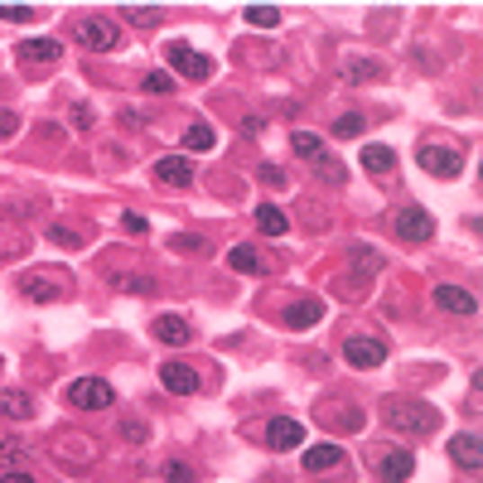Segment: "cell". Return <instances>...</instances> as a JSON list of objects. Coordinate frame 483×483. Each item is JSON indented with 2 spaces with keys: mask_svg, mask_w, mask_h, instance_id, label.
<instances>
[{
  "mask_svg": "<svg viewBox=\"0 0 483 483\" xmlns=\"http://www.w3.org/2000/svg\"><path fill=\"white\" fill-rule=\"evenodd\" d=\"M63 58V44L54 39H24L20 44V63H58Z\"/></svg>",
  "mask_w": 483,
  "mask_h": 483,
  "instance_id": "obj_15",
  "label": "cell"
},
{
  "mask_svg": "<svg viewBox=\"0 0 483 483\" xmlns=\"http://www.w3.org/2000/svg\"><path fill=\"white\" fill-rule=\"evenodd\" d=\"M15 130H20V116H15V112H0V140L15 136Z\"/></svg>",
  "mask_w": 483,
  "mask_h": 483,
  "instance_id": "obj_38",
  "label": "cell"
},
{
  "mask_svg": "<svg viewBox=\"0 0 483 483\" xmlns=\"http://www.w3.org/2000/svg\"><path fill=\"white\" fill-rule=\"evenodd\" d=\"M435 305L445 309V315H474L479 300L469 295V291H460V285H440V291H435Z\"/></svg>",
  "mask_w": 483,
  "mask_h": 483,
  "instance_id": "obj_13",
  "label": "cell"
},
{
  "mask_svg": "<svg viewBox=\"0 0 483 483\" xmlns=\"http://www.w3.org/2000/svg\"><path fill=\"white\" fill-rule=\"evenodd\" d=\"M116 291H130V295H150L155 291V281L150 276H112Z\"/></svg>",
  "mask_w": 483,
  "mask_h": 483,
  "instance_id": "obj_30",
  "label": "cell"
},
{
  "mask_svg": "<svg viewBox=\"0 0 483 483\" xmlns=\"http://www.w3.org/2000/svg\"><path fill=\"white\" fill-rule=\"evenodd\" d=\"M73 121H77V130H87V126H93V107H83V102H77V107H73Z\"/></svg>",
  "mask_w": 483,
  "mask_h": 483,
  "instance_id": "obj_40",
  "label": "cell"
},
{
  "mask_svg": "<svg viewBox=\"0 0 483 483\" xmlns=\"http://www.w3.org/2000/svg\"><path fill=\"white\" fill-rule=\"evenodd\" d=\"M169 252H213V246H208V237H199V232H174V237H169Z\"/></svg>",
  "mask_w": 483,
  "mask_h": 483,
  "instance_id": "obj_26",
  "label": "cell"
},
{
  "mask_svg": "<svg viewBox=\"0 0 483 483\" xmlns=\"http://www.w3.org/2000/svg\"><path fill=\"white\" fill-rule=\"evenodd\" d=\"M391 228H397L401 242H430V237H435V218H430L425 208H401Z\"/></svg>",
  "mask_w": 483,
  "mask_h": 483,
  "instance_id": "obj_7",
  "label": "cell"
},
{
  "mask_svg": "<svg viewBox=\"0 0 483 483\" xmlns=\"http://www.w3.org/2000/svg\"><path fill=\"white\" fill-rule=\"evenodd\" d=\"M416 165H421L425 174H435V179H460L464 155L460 150H445V146H421V150H416Z\"/></svg>",
  "mask_w": 483,
  "mask_h": 483,
  "instance_id": "obj_5",
  "label": "cell"
},
{
  "mask_svg": "<svg viewBox=\"0 0 483 483\" xmlns=\"http://www.w3.org/2000/svg\"><path fill=\"white\" fill-rule=\"evenodd\" d=\"M353 136H362V116L358 112L338 116V121H334V140H353Z\"/></svg>",
  "mask_w": 483,
  "mask_h": 483,
  "instance_id": "obj_29",
  "label": "cell"
},
{
  "mask_svg": "<svg viewBox=\"0 0 483 483\" xmlns=\"http://www.w3.org/2000/svg\"><path fill=\"white\" fill-rule=\"evenodd\" d=\"M0 464H5V469H24V464H30V445L15 440V435H0Z\"/></svg>",
  "mask_w": 483,
  "mask_h": 483,
  "instance_id": "obj_23",
  "label": "cell"
},
{
  "mask_svg": "<svg viewBox=\"0 0 483 483\" xmlns=\"http://www.w3.org/2000/svg\"><path fill=\"white\" fill-rule=\"evenodd\" d=\"M155 338L169 344V348H184L189 338H193V324L179 319V315H160V319H155Z\"/></svg>",
  "mask_w": 483,
  "mask_h": 483,
  "instance_id": "obj_12",
  "label": "cell"
},
{
  "mask_svg": "<svg viewBox=\"0 0 483 483\" xmlns=\"http://www.w3.org/2000/svg\"><path fill=\"white\" fill-rule=\"evenodd\" d=\"M387 425L401 430V435H430V430L440 425V416L421 407V401H391L387 407Z\"/></svg>",
  "mask_w": 483,
  "mask_h": 483,
  "instance_id": "obj_1",
  "label": "cell"
},
{
  "mask_svg": "<svg viewBox=\"0 0 483 483\" xmlns=\"http://www.w3.org/2000/svg\"><path fill=\"white\" fill-rule=\"evenodd\" d=\"M246 24H256V30H276L281 10L276 5H252V10H246Z\"/></svg>",
  "mask_w": 483,
  "mask_h": 483,
  "instance_id": "obj_28",
  "label": "cell"
},
{
  "mask_svg": "<svg viewBox=\"0 0 483 483\" xmlns=\"http://www.w3.org/2000/svg\"><path fill=\"white\" fill-rule=\"evenodd\" d=\"M0 483H34V474H24V469H5V474H0Z\"/></svg>",
  "mask_w": 483,
  "mask_h": 483,
  "instance_id": "obj_42",
  "label": "cell"
},
{
  "mask_svg": "<svg viewBox=\"0 0 483 483\" xmlns=\"http://www.w3.org/2000/svg\"><path fill=\"white\" fill-rule=\"evenodd\" d=\"M450 460L464 469V474H479V464H483V454H479V435H454V445H450Z\"/></svg>",
  "mask_w": 483,
  "mask_h": 483,
  "instance_id": "obj_14",
  "label": "cell"
},
{
  "mask_svg": "<svg viewBox=\"0 0 483 483\" xmlns=\"http://www.w3.org/2000/svg\"><path fill=\"white\" fill-rule=\"evenodd\" d=\"M372 77H382V68L377 63H368V58H353L344 68V83H372Z\"/></svg>",
  "mask_w": 483,
  "mask_h": 483,
  "instance_id": "obj_27",
  "label": "cell"
},
{
  "mask_svg": "<svg viewBox=\"0 0 483 483\" xmlns=\"http://www.w3.org/2000/svg\"><path fill=\"white\" fill-rule=\"evenodd\" d=\"M140 87L155 93V97H165V93H174V77H169V73H146V83H140Z\"/></svg>",
  "mask_w": 483,
  "mask_h": 483,
  "instance_id": "obj_31",
  "label": "cell"
},
{
  "mask_svg": "<svg viewBox=\"0 0 483 483\" xmlns=\"http://www.w3.org/2000/svg\"><path fill=\"white\" fill-rule=\"evenodd\" d=\"M291 150L300 155V160H309V165H319L324 155H329V150H324V140L315 136V130H295V136H291Z\"/></svg>",
  "mask_w": 483,
  "mask_h": 483,
  "instance_id": "obj_19",
  "label": "cell"
},
{
  "mask_svg": "<svg viewBox=\"0 0 483 483\" xmlns=\"http://www.w3.org/2000/svg\"><path fill=\"white\" fill-rule=\"evenodd\" d=\"M338 460H344V450L329 445V440L305 450V469H309V474H329V469H338Z\"/></svg>",
  "mask_w": 483,
  "mask_h": 483,
  "instance_id": "obj_16",
  "label": "cell"
},
{
  "mask_svg": "<svg viewBox=\"0 0 483 483\" xmlns=\"http://www.w3.org/2000/svg\"><path fill=\"white\" fill-rule=\"evenodd\" d=\"M344 358L353 362V368H382V362H387V344H382V338H368V334H353L344 344Z\"/></svg>",
  "mask_w": 483,
  "mask_h": 483,
  "instance_id": "obj_8",
  "label": "cell"
},
{
  "mask_svg": "<svg viewBox=\"0 0 483 483\" xmlns=\"http://www.w3.org/2000/svg\"><path fill=\"white\" fill-rule=\"evenodd\" d=\"M0 416H5V421H30L34 401L24 397V391H0Z\"/></svg>",
  "mask_w": 483,
  "mask_h": 483,
  "instance_id": "obj_21",
  "label": "cell"
},
{
  "mask_svg": "<svg viewBox=\"0 0 483 483\" xmlns=\"http://www.w3.org/2000/svg\"><path fill=\"white\" fill-rule=\"evenodd\" d=\"M261 184H271V189H281V184H285V174H281V165H261Z\"/></svg>",
  "mask_w": 483,
  "mask_h": 483,
  "instance_id": "obj_37",
  "label": "cell"
},
{
  "mask_svg": "<svg viewBox=\"0 0 483 483\" xmlns=\"http://www.w3.org/2000/svg\"><path fill=\"white\" fill-rule=\"evenodd\" d=\"M242 130H246V136H261V130H266V121H261V116H246Z\"/></svg>",
  "mask_w": 483,
  "mask_h": 483,
  "instance_id": "obj_43",
  "label": "cell"
},
{
  "mask_svg": "<svg viewBox=\"0 0 483 483\" xmlns=\"http://www.w3.org/2000/svg\"><path fill=\"white\" fill-rule=\"evenodd\" d=\"M49 242L54 246H83V232L77 228H49Z\"/></svg>",
  "mask_w": 483,
  "mask_h": 483,
  "instance_id": "obj_33",
  "label": "cell"
},
{
  "mask_svg": "<svg viewBox=\"0 0 483 483\" xmlns=\"http://www.w3.org/2000/svg\"><path fill=\"white\" fill-rule=\"evenodd\" d=\"M160 382H165V391H174V397H193V391H199V368H189V362H165Z\"/></svg>",
  "mask_w": 483,
  "mask_h": 483,
  "instance_id": "obj_10",
  "label": "cell"
},
{
  "mask_svg": "<svg viewBox=\"0 0 483 483\" xmlns=\"http://www.w3.org/2000/svg\"><path fill=\"white\" fill-rule=\"evenodd\" d=\"M165 58H169V68L179 77H189V83H208V77H213V58L199 54V49H189V44H169Z\"/></svg>",
  "mask_w": 483,
  "mask_h": 483,
  "instance_id": "obj_3",
  "label": "cell"
},
{
  "mask_svg": "<svg viewBox=\"0 0 483 483\" xmlns=\"http://www.w3.org/2000/svg\"><path fill=\"white\" fill-rule=\"evenodd\" d=\"M300 440H305V425L291 421V416H276V421L266 425V445L271 450H300Z\"/></svg>",
  "mask_w": 483,
  "mask_h": 483,
  "instance_id": "obj_11",
  "label": "cell"
},
{
  "mask_svg": "<svg viewBox=\"0 0 483 483\" xmlns=\"http://www.w3.org/2000/svg\"><path fill=\"white\" fill-rule=\"evenodd\" d=\"M362 169H372V174H391V169H397V155H391L387 146H368V150H362Z\"/></svg>",
  "mask_w": 483,
  "mask_h": 483,
  "instance_id": "obj_25",
  "label": "cell"
},
{
  "mask_svg": "<svg viewBox=\"0 0 483 483\" xmlns=\"http://www.w3.org/2000/svg\"><path fill=\"white\" fill-rule=\"evenodd\" d=\"M0 20H30V5H0Z\"/></svg>",
  "mask_w": 483,
  "mask_h": 483,
  "instance_id": "obj_39",
  "label": "cell"
},
{
  "mask_svg": "<svg viewBox=\"0 0 483 483\" xmlns=\"http://www.w3.org/2000/svg\"><path fill=\"white\" fill-rule=\"evenodd\" d=\"M256 228L266 232V237H285V232H291V218H285L281 208L261 203V208H256Z\"/></svg>",
  "mask_w": 483,
  "mask_h": 483,
  "instance_id": "obj_22",
  "label": "cell"
},
{
  "mask_svg": "<svg viewBox=\"0 0 483 483\" xmlns=\"http://www.w3.org/2000/svg\"><path fill=\"white\" fill-rule=\"evenodd\" d=\"M213 126H208V121H193L189 130H184V150H193V155H203V150H213Z\"/></svg>",
  "mask_w": 483,
  "mask_h": 483,
  "instance_id": "obj_24",
  "label": "cell"
},
{
  "mask_svg": "<svg viewBox=\"0 0 483 483\" xmlns=\"http://www.w3.org/2000/svg\"><path fill=\"white\" fill-rule=\"evenodd\" d=\"M165 479H169V483H199V474H193L189 464H169V469H165Z\"/></svg>",
  "mask_w": 483,
  "mask_h": 483,
  "instance_id": "obj_35",
  "label": "cell"
},
{
  "mask_svg": "<svg viewBox=\"0 0 483 483\" xmlns=\"http://www.w3.org/2000/svg\"><path fill=\"white\" fill-rule=\"evenodd\" d=\"M20 291L30 295V300H39V305H49V300L68 295V291H63V281H54V276H24V281H20Z\"/></svg>",
  "mask_w": 483,
  "mask_h": 483,
  "instance_id": "obj_17",
  "label": "cell"
},
{
  "mask_svg": "<svg viewBox=\"0 0 483 483\" xmlns=\"http://www.w3.org/2000/svg\"><path fill=\"white\" fill-rule=\"evenodd\" d=\"M126 20H136V24H155V20H160V10H140V5H126Z\"/></svg>",
  "mask_w": 483,
  "mask_h": 483,
  "instance_id": "obj_36",
  "label": "cell"
},
{
  "mask_svg": "<svg viewBox=\"0 0 483 483\" xmlns=\"http://www.w3.org/2000/svg\"><path fill=\"white\" fill-rule=\"evenodd\" d=\"M121 228L126 232H146V218H140V213H121Z\"/></svg>",
  "mask_w": 483,
  "mask_h": 483,
  "instance_id": "obj_41",
  "label": "cell"
},
{
  "mask_svg": "<svg viewBox=\"0 0 483 483\" xmlns=\"http://www.w3.org/2000/svg\"><path fill=\"white\" fill-rule=\"evenodd\" d=\"M411 469H416V454L411 450H391V445L372 450V474L382 479V483H407Z\"/></svg>",
  "mask_w": 483,
  "mask_h": 483,
  "instance_id": "obj_4",
  "label": "cell"
},
{
  "mask_svg": "<svg viewBox=\"0 0 483 483\" xmlns=\"http://www.w3.org/2000/svg\"><path fill=\"white\" fill-rule=\"evenodd\" d=\"M77 44H87V49H97V54H107V49H116V44H121V30H116V24L112 20H77Z\"/></svg>",
  "mask_w": 483,
  "mask_h": 483,
  "instance_id": "obj_6",
  "label": "cell"
},
{
  "mask_svg": "<svg viewBox=\"0 0 483 483\" xmlns=\"http://www.w3.org/2000/svg\"><path fill=\"white\" fill-rule=\"evenodd\" d=\"M155 179H160L165 189H189L193 184V160L189 155H165V160H155Z\"/></svg>",
  "mask_w": 483,
  "mask_h": 483,
  "instance_id": "obj_9",
  "label": "cell"
},
{
  "mask_svg": "<svg viewBox=\"0 0 483 483\" xmlns=\"http://www.w3.org/2000/svg\"><path fill=\"white\" fill-rule=\"evenodd\" d=\"M315 169H319L324 179H334V184H344V179H348V169H344V160H334V155H324V160H319Z\"/></svg>",
  "mask_w": 483,
  "mask_h": 483,
  "instance_id": "obj_32",
  "label": "cell"
},
{
  "mask_svg": "<svg viewBox=\"0 0 483 483\" xmlns=\"http://www.w3.org/2000/svg\"><path fill=\"white\" fill-rule=\"evenodd\" d=\"M63 401L77 411H107V407H116V391L102 382V377H77V382H68V391H63Z\"/></svg>",
  "mask_w": 483,
  "mask_h": 483,
  "instance_id": "obj_2",
  "label": "cell"
},
{
  "mask_svg": "<svg viewBox=\"0 0 483 483\" xmlns=\"http://www.w3.org/2000/svg\"><path fill=\"white\" fill-rule=\"evenodd\" d=\"M228 261H232V271H242V276H261V271H266V261H261V252L256 246H232L228 252Z\"/></svg>",
  "mask_w": 483,
  "mask_h": 483,
  "instance_id": "obj_20",
  "label": "cell"
},
{
  "mask_svg": "<svg viewBox=\"0 0 483 483\" xmlns=\"http://www.w3.org/2000/svg\"><path fill=\"white\" fill-rule=\"evenodd\" d=\"M319 315H324V305H319V300H300V305L285 309V324H291V329H315Z\"/></svg>",
  "mask_w": 483,
  "mask_h": 483,
  "instance_id": "obj_18",
  "label": "cell"
},
{
  "mask_svg": "<svg viewBox=\"0 0 483 483\" xmlns=\"http://www.w3.org/2000/svg\"><path fill=\"white\" fill-rule=\"evenodd\" d=\"M353 266L362 271V276H368V271H382V256L368 252V246H358V252H353Z\"/></svg>",
  "mask_w": 483,
  "mask_h": 483,
  "instance_id": "obj_34",
  "label": "cell"
}]
</instances>
